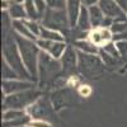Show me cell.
Listing matches in <instances>:
<instances>
[{
  "label": "cell",
  "instance_id": "52a82bcc",
  "mask_svg": "<svg viewBox=\"0 0 127 127\" xmlns=\"http://www.w3.org/2000/svg\"><path fill=\"white\" fill-rule=\"evenodd\" d=\"M37 46L41 48V51H45L51 56H54L55 59H61L62 54L65 52L67 45L65 43V41H50L45 38H38L36 41Z\"/></svg>",
  "mask_w": 127,
  "mask_h": 127
},
{
  "label": "cell",
  "instance_id": "7c38bea8",
  "mask_svg": "<svg viewBox=\"0 0 127 127\" xmlns=\"http://www.w3.org/2000/svg\"><path fill=\"white\" fill-rule=\"evenodd\" d=\"M81 0H67L66 4V12H67V17H69V23L70 27H75L78 23V18H79V13L81 9Z\"/></svg>",
  "mask_w": 127,
  "mask_h": 127
},
{
  "label": "cell",
  "instance_id": "3957f363",
  "mask_svg": "<svg viewBox=\"0 0 127 127\" xmlns=\"http://www.w3.org/2000/svg\"><path fill=\"white\" fill-rule=\"evenodd\" d=\"M42 24L47 28L59 31L64 36H67V28L70 27L66 9H51L47 8L42 15Z\"/></svg>",
  "mask_w": 127,
  "mask_h": 127
},
{
  "label": "cell",
  "instance_id": "4fadbf2b",
  "mask_svg": "<svg viewBox=\"0 0 127 127\" xmlns=\"http://www.w3.org/2000/svg\"><path fill=\"white\" fill-rule=\"evenodd\" d=\"M12 27H13V29L17 32L19 36H23V37H26L28 39H32V41H37L38 39V37H36L29 31L28 26L24 22V19H14L12 22Z\"/></svg>",
  "mask_w": 127,
  "mask_h": 127
},
{
  "label": "cell",
  "instance_id": "6da1fadb",
  "mask_svg": "<svg viewBox=\"0 0 127 127\" xmlns=\"http://www.w3.org/2000/svg\"><path fill=\"white\" fill-rule=\"evenodd\" d=\"M15 42L18 45L20 56L24 65L31 74L32 80L38 79V59L41 54V48L37 46L36 41L28 39L23 36H15Z\"/></svg>",
  "mask_w": 127,
  "mask_h": 127
},
{
  "label": "cell",
  "instance_id": "484cf974",
  "mask_svg": "<svg viewBox=\"0 0 127 127\" xmlns=\"http://www.w3.org/2000/svg\"><path fill=\"white\" fill-rule=\"evenodd\" d=\"M46 4L51 9H66L67 0H46Z\"/></svg>",
  "mask_w": 127,
  "mask_h": 127
},
{
  "label": "cell",
  "instance_id": "83f0119b",
  "mask_svg": "<svg viewBox=\"0 0 127 127\" xmlns=\"http://www.w3.org/2000/svg\"><path fill=\"white\" fill-rule=\"evenodd\" d=\"M34 4H36L37 10H38V13L41 14V18H42V15H43V14H45V12L47 10L46 0H34Z\"/></svg>",
  "mask_w": 127,
  "mask_h": 127
},
{
  "label": "cell",
  "instance_id": "277c9868",
  "mask_svg": "<svg viewBox=\"0 0 127 127\" xmlns=\"http://www.w3.org/2000/svg\"><path fill=\"white\" fill-rule=\"evenodd\" d=\"M62 70L61 61L45 51H41L38 59V79L41 83H47Z\"/></svg>",
  "mask_w": 127,
  "mask_h": 127
},
{
  "label": "cell",
  "instance_id": "5b68a950",
  "mask_svg": "<svg viewBox=\"0 0 127 127\" xmlns=\"http://www.w3.org/2000/svg\"><path fill=\"white\" fill-rule=\"evenodd\" d=\"M38 97H39V92L34 90L33 88L19 93H14V94H8L4 97V107L23 109L26 107H29L31 104H33Z\"/></svg>",
  "mask_w": 127,
  "mask_h": 127
},
{
  "label": "cell",
  "instance_id": "d6986e66",
  "mask_svg": "<svg viewBox=\"0 0 127 127\" xmlns=\"http://www.w3.org/2000/svg\"><path fill=\"white\" fill-rule=\"evenodd\" d=\"M26 116V111L24 109H17V108H6L3 112V122H9L17 118H20Z\"/></svg>",
  "mask_w": 127,
  "mask_h": 127
},
{
  "label": "cell",
  "instance_id": "603a6c76",
  "mask_svg": "<svg viewBox=\"0 0 127 127\" xmlns=\"http://www.w3.org/2000/svg\"><path fill=\"white\" fill-rule=\"evenodd\" d=\"M24 22H26V24L28 26V28H29V31L33 33L36 37H39V34H41V29H42V26H39L38 23H37V20H33V19H28V18H26L24 19Z\"/></svg>",
  "mask_w": 127,
  "mask_h": 127
},
{
  "label": "cell",
  "instance_id": "d4e9b609",
  "mask_svg": "<svg viewBox=\"0 0 127 127\" xmlns=\"http://www.w3.org/2000/svg\"><path fill=\"white\" fill-rule=\"evenodd\" d=\"M99 55H100V59L104 62L105 66H112L113 64H116V60H117L114 56L109 55L108 52H105L103 48H99Z\"/></svg>",
  "mask_w": 127,
  "mask_h": 127
},
{
  "label": "cell",
  "instance_id": "4316f807",
  "mask_svg": "<svg viewBox=\"0 0 127 127\" xmlns=\"http://www.w3.org/2000/svg\"><path fill=\"white\" fill-rule=\"evenodd\" d=\"M116 46L118 48V52L121 56H126L127 55V41L125 39H120V41H114Z\"/></svg>",
  "mask_w": 127,
  "mask_h": 127
},
{
  "label": "cell",
  "instance_id": "e0dca14e",
  "mask_svg": "<svg viewBox=\"0 0 127 127\" xmlns=\"http://www.w3.org/2000/svg\"><path fill=\"white\" fill-rule=\"evenodd\" d=\"M8 13L13 20L14 19H26L27 18V12L23 3H12L10 8L8 9Z\"/></svg>",
  "mask_w": 127,
  "mask_h": 127
},
{
  "label": "cell",
  "instance_id": "8992f818",
  "mask_svg": "<svg viewBox=\"0 0 127 127\" xmlns=\"http://www.w3.org/2000/svg\"><path fill=\"white\" fill-rule=\"evenodd\" d=\"M79 61H78V67L79 71L85 75L87 78L98 75L103 71V67L105 66L104 62L102 61L100 57H97V55H92V54H85V52H78Z\"/></svg>",
  "mask_w": 127,
  "mask_h": 127
},
{
  "label": "cell",
  "instance_id": "4dcf8cb0",
  "mask_svg": "<svg viewBox=\"0 0 127 127\" xmlns=\"http://www.w3.org/2000/svg\"><path fill=\"white\" fill-rule=\"evenodd\" d=\"M99 3V0H81V4L85 6H92V5H97Z\"/></svg>",
  "mask_w": 127,
  "mask_h": 127
},
{
  "label": "cell",
  "instance_id": "f546056e",
  "mask_svg": "<svg viewBox=\"0 0 127 127\" xmlns=\"http://www.w3.org/2000/svg\"><path fill=\"white\" fill-rule=\"evenodd\" d=\"M29 126H31V127H51L48 123H46L45 121H42V120L32 121V122H29Z\"/></svg>",
  "mask_w": 127,
  "mask_h": 127
},
{
  "label": "cell",
  "instance_id": "7402d4cb",
  "mask_svg": "<svg viewBox=\"0 0 127 127\" xmlns=\"http://www.w3.org/2000/svg\"><path fill=\"white\" fill-rule=\"evenodd\" d=\"M111 31L113 34H120L127 31V20H114V23L111 26Z\"/></svg>",
  "mask_w": 127,
  "mask_h": 127
},
{
  "label": "cell",
  "instance_id": "cb8c5ba5",
  "mask_svg": "<svg viewBox=\"0 0 127 127\" xmlns=\"http://www.w3.org/2000/svg\"><path fill=\"white\" fill-rule=\"evenodd\" d=\"M105 52H108L109 55H112V56H114L116 59H118L121 55H120V52H118V48H117V46H116V42L114 41H109V42H107L103 47H102Z\"/></svg>",
  "mask_w": 127,
  "mask_h": 127
},
{
  "label": "cell",
  "instance_id": "9a60e30c",
  "mask_svg": "<svg viewBox=\"0 0 127 127\" xmlns=\"http://www.w3.org/2000/svg\"><path fill=\"white\" fill-rule=\"evenodd\" d=\"M76 27H78V29H81V31H89L90 28H93V27H92V22H90L89 8L85 6V5H81Z\"/></svg>",
  "mask_w": 127,
  "mask_h": 127
},
{
  "label": "cell",
  "instance_id": "44dd1931",
  "mask_svg": "<svg viewBox=\"0 0 127 127\" xmlns=\"http://www.w3.org/2000/svg\"><path fill=\"white\" fill-rule=\"evenodd\" d=\"M1 74H3V79L4 80H9V79H18L20 78L18 75V72L9 65V64L3 60V69H1Z\"/></svg>",
  "mask_w": 127,
  "mask_h": 127
},
{
  "label": "cell",
  "instance_id": "f1b7e54d",
  "mask_svg": "<svg viewBox=\"0 0 127 127\" xmlns=\"http://www.w3.org/2000/svg\"><path fill=\"white\" fill-rule=\"evenodd\" d=\"M92 93V89L89 85H81L79 88V94L81 95V97H89Z\"/></svg>",
  "mask_w": 127,
  "mask_h": 127
},
{
  "label": "cell",
  "instance_id": "7a4b0ae2",
  "mask_svg": "<svg viewBox=\"0 0 127 127\" xmlns=\"http://www.w3.org/2000/svg\"><path fill=\"white\" fill-rule=\"evenodd\" d=\"M14 41L15 39H12V37L6 36L5 45H4V60L18 72V75L20 78L32 79L31 74L28 72L24 62L22 60V56H20V52H19L17 42L14 43Z\"/></svg>",
  "mask_w": 127,
  "mask_h": 127
},
{
  "label": "cell",
  "instance_id": "ba28073f",
  "mask_svg": "<svg viewBox=\"0 0 127 127\" xmlns=\"http://www.w3.org/2000/svg\"><path fill=\"white\" fill-rule=\"evenodd\" d=\"M98 5L105 17H109L114 20H127V13L114 0H99Z\"/></svg>",
  "mask_w": 127,
  "mask_h": 127
},
{
  "label": "cell",
  "instance_id": "5bb4252c",
  "mask_svg": "<svg viewBox=\"0 0 127 127\" xmlns=\"http://www.w3.org/2000/svg\"><path fill=\"white\" fill-rule=\"evenodd\" d=\"M74 47L76 50L85 52V54H92V55H97L99 54V47L95 46L93 42H90L88 38L87 39H76L74 41Z\"/></svg>",
  "mask_w": 127,
  "mask_h": 127
},
{
  "label": "cell",
  "instance_id": "ffe728a7",
  "mask_svg": "<svg viewBox=\"0 0 127 127\" xmlns=\"http://www.w3.org/2000/svg\"><path fill=\"white\" fill-rule=\"evenodd\" d=\"M23 5H24V8H26L27 18H28V19L37 20V19L41 18V14L38 13L37 6H36V4H34V0H24Z\"/></svg>",
  "mask_w": 127,
  "mask_h": 127
},
{
  "label": "cell",
  "instance_id": "2e32d148",
  "mask_svg": "<svg viewBox=\"0 0 127 127\" xmlns=\"http://www.w3.org/2000/svg\"><path fill=\"white\" fill-rule=\"evenodd\" d=\"M89 14H90V22H92V27L93 28H98L102 27V23L105 18L103 10L100 9V6L97 5H92L89 6Z\"/></svg>",
  "mask_w": 127,
  "mask_h": 127
},
{
  "label": "cell",
  "instance_id": "9c48e42d",
  "mask_svg": "<svg viewBox=\"0 0 127 127\" xmlns=\"http://www.w3.org/2000/svg\"><path fill=\"white\" fill-rule=\"evenodd\" d=\"M88 39L95 46L98 47H103L107 42L109 41H113V33L111 28H107V27H98V28H93L90 32H89V37Z\"/></svg>",
  "mask_w": 127,
  "mask_h": 127
},
{
  "label": "cell",
  "instance_id": "1f68e13d",
  "mask_svg": "<svg viewBox=\"0 0 127 127\" xmlns=\"http://www.w3.org/2000/svg\"><path fill=\"white\" fill-rule=\"evenodd\" d=\"M114 1L117 3V4L125 10V12L127 13V0H114Z\"/></svg>",
  "mask_w": 127,
  "mask_h": 127
},
{
  "label": "cell",
  "instance_id": "d6a6232c",
  "mask_svg": "<svg viewBox=\"0 0 127 127\" xmlns=\"http://www.w3.org/2000/svg\"><path fill=\"white\" fill-rule=\"evenodd\" d=\"M12 3H24V0H10Z\"/></svg>",
  "mask_w": 127,
  "mask_h": 127
},
{
  "label": "cell",
  "instance_id": "30bf717a",
  "mask_svg": "<svg viewBox=\"0 0 127 127\" xmlns=\"http://www.w3.org/2000/svg\"><path fill=\"white\" fill-rule=\"evenodd\" d=\"M34 87V84L27 80H19V79H9V80H3V93L5 95L8 94H14L23 90H28Z\"/></svg>",
  "mask_w": 127,
  "mask_h": 127
},
{
  "label": "cell",
  "instance_id": "8fae6325",
  "mask_svg": "<svg viewBox=\"0 0 127 127\" xmlns=\"http://www.w3.org/2000/svg\"><path fill=\"white\" fill-rule=\"evenodd\" d=\"M60 61H61V65H62V70L65 72H71V71H74V69H75L76 64L79 61L78 52L75 51L74 47L67 46L65 52L62 54Z\"/></svg>",
  "mask_w": 127,
  "mask_h": 127
},
{
  "label": "cell",
  "instance_id": "ac0fdd59",
  "mask_svg": "<svg viewBox=\"0 0 127 127\" xmlns=\"http://www.w3.org/2000/svg\"><path fill=\"white\" fill-rule=\"evenodd\" d=\"M38 38H45V39H50V41H65V36H64L61 32L59 31H55V29H51V28H47L45 26H42V29H41V34Z\"/></svg>",
  "mask_w": 127,
  "mask_h": 127
}]
</instances>
